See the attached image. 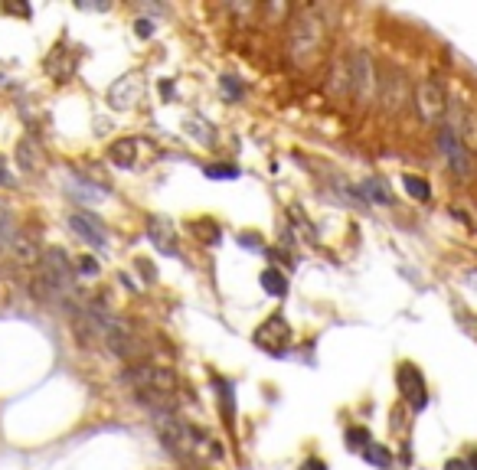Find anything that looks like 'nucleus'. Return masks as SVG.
<instances>
[{
  "label": "nucleus",
  "instance_id": "obj_3",
  "mask_svg": "<svg viewBox=\"0 0 477 470\" xmlns=\"http://www.w3.org/2000/svg\"><path fill=\"white\" fill-rule=\"evenodd\" d=\"M412 102H415V111H419V118H422L425 124H442V118L448 115V95L435 79H422V82L415 86Z\"/></svg>",
  "mask_w": 477,
  "mask_h": 470
},
{
  "label": "nucleus",
  "instance_id": "obj_14",
  "mask_svg": "<svg viewBox=\"0 0 477 470\" xmlns=\"http://www.w3.org/2000/svg\"><path fill=\"white\" fill-rule=\"evenodd\" d=\"M108 161L115 163V167H134V161H138V140H115L108 147Z\"/></svg>",
  "mask_w": 477,
  "mask_h": 470
},
{
  "label": "nucleus",
  "instance_id": "obj_19",
  "mask_svg": "<svg viewBox=\"0 0 477 470\" xmlns=\"http://www.w3.org/2000/svg\"><path fill=\"white\" fill-rule=\"evenodd\" d=\"M363 457H366L373 467H380V470H389V464H392V454H389V451L382 448V444H373V441H369L366 448H363Z\"/></svg>",
  "mask_w": 477,
  "mask_h": 470
},
{
  "label": "nucleus",
  "instance_id": "obj_4",
  "mask_svg": "<svg viewBox=\"0 0 477 470\" xmlns=\"http://www.w3.org/2000/svg\"><path fill=\"white\" fill-rule=\"evenodd\" d=\"M347 69H350V92L359 102H369L376 95V65H373L369 53H353L347 59Z\"/></svg>",
  "mask_w": 477,
  "mask_h": 470
},
{
  "label": "nucleus",
  "instance_id": "obj_11",
  "mask_svg": "<svg viewBox=\"0 0 477 470\" xmlns=\"http://www.w3.org/2000/svg\"><path fill=\"white\" fill-rule=\"evenodd\" d=\"M69 229H72L82 242H88V245H95V248H102L105 242H108L105 225L98 222L92 213H72V216H69Z\"/></svg>",
  "mask_w": 477,
  "mask_h": 470
},
{
  "label": "nucleus",
  "instance_id": "obj_5",
  "mask_svg": "<svg viewBox=\"0 0 477 470\" xmlns=\"http://www.w3.org/2000/svg\"><path fill=\"white\" fill-rule=\"evenodd\" d=\"M396 379H399L402 398H405L415 412H422V408L428 405V385H425L422 373H419V366H415V363H402L399 373H396Z\"/></svg>",
  "mask_w": 477,
  "mask_h": 470
},
{
  "label": "nucleus",
  "instance_id": "obj_8",
  "mask_svg": "<svg viewBox=\"0 0 477 470\" xmlns=\"http://www.w3.org/2000/svg\"><path fill=\"white\" fill-rule=\"evenodd\" d=\"M105 346H108L115 356H121V359H131V356L138 352L134 333H131V327L124 321H118V317H111L108 330H105Z\"/></svg>",
  "mask_w": 477,
  "mask_h": 470
},
{
  "label": "nucleus",
  "instance_id": "obj_26",
  "mask_svg": "<svg viewBox=\"0 0 477 470\" xmlns=\"http://www.w3.org/2000/svg\"><path fill=\"white\" fill-rule=\"evenodd\" d=\"M223 88H226L229 98H239V95H242V86L236 82V75H226V79H223Z\"/></svg>",
  "mask_w": 477,
  "mask_h": 470
},
{
  "label": "nucleus",
  "instance_id": "obj_9",
  "mask_svg": "<svg viewBox=\"0 0 477 470\" xmlns=\"http://www.w3.org/2000/svg\"><path fill=\"white\" fill-rule=\"evenodd\" d=\"M144 95V82L138 75H121L118 82L108 88V102L111 108H134Z\"/></svg>",
  "mask_w": 477,
  "mask_h": 470
},
{
  "label": "nucleus",
  "instance_id": "obj_30",
  "mask_svg": "<svg viewBox=\"0 0 477 470\" xmlns=\"http://www.w3.org/2000/svg\"><path fill=\"white\" fill-rule=\"evenodd\" d=\"M445 470H471V464H464V460H448Z\"/></svg>",
  "mask_w": 477,
  "mask_h": 470
},
{
  "label": "nucleus",
  "instance_id": "obj_21",
  "mask_svg": "<svg viewBox=\"0 0 477 470\" xmlns=\"http://www.w3.org/2000/svg\"><path fill=\"white\" fill-rule=\"evenodd\" d=\"M209 180H236L239 177V167H226V163H209L207 170H203Z\"/></svg>",
  "mask_w": 477,
  "mask_h": 470
},
{
  "label": "nucleus",
  "instance_id": "obj_29",
  "mask_svg": "<svg viewBox=\"0 0 477 470\" xmlns=\"http://www.w3.org/2000/svg\"><path fill=\"white\" fill-rule=\"evenodd\" d=\"M301 470H327V464H324V460H317V457H311V460H304Z\"/></svg>",
  "mask_w": 477,
  "mask_h": 470
},
{
  "label": "nucleus",
  "instance_id": "obj_32",
  "mask_svg": "<svg viewBox=\"0 0 477 470\" xmlns=\"http://www.w3.org/2000/svg\"><path fill=\"white\" fill-rule=\"evenodd\" d=\"M471 470H477V454H474V460H471Z\"/></svg>",
  "mask_w": 477,
  "mask_h": 470
},
{
  "label": "nucleus",
  "instance_id": "obj_31",
  "mask_svg": "<svg viewBox=\"0 0 477 470\" xmlns=\"http://www.w3.org/2000/svg\"><path fill=\"white\" fill-rule=\"evenodd\" d=\"M239 242H242V245H249V248H259V238H255V235H242V238H239Z\"/></svg>",
  "mask_w": 477,
  "mask_h": 470
},
{
  "label": "nucleus",
  "instance_id": "obj_16",
  "mask_svg": "<svg viewBox=\"0 0 477 470\" xmlns=\"http://www.w3.org/2000/svg\"><path fill=\"white\" fill-rule=\"evenodd\" d=\"M10 248H13V255L20 258L23 265H36V261H40V245L33 242L30 235H13Z\"/></svg>",
  "mask_w": 477,
  "mask_h": 470
},
{
  "label": "nucleus",
  "instance_id": "obj_7",
  "mask_svg": "<svg viewBox=\"0 0 477 470\" xmlns=\"http://www.w3.org/2000/svg\"><path fill=\"white\" fill-rule=\"evenodd\" d=\"M438 147H442L448 167H451L458 177H471V150H467L464 144L455 138V131H451V128L438 131Z\"/></svg>",
  "mask_w": 477,
  "mask_h": 470
},
{
  "label": "nucleus",
  "instance_id": "obj_27",
  "mask_svg": "<svg viewBox=\"0 0 477 470\" xmlns=\"http://www.w3.org/2000/svg\"><path fill=\"white\" fill-rule=\"evenodd\" d=\"M134 33L147 40V36H151V33H154V23H151V20H138V23H134Z\"/></svg>",
  "mask_w": 477,
  "mask_h": 470
},
{
  "label": "nucleus",
  "instance_id": "obj_25",
  "mask_svg": "<svg viewBox=\"0 0 477 470\" xmlns=\"http://www.w3.org/2000/svg\"><path fill=\"white\" fill-rule=\"evenodd\" d=\"M79 271V275H88V278H95L98 275V261L92 255H82V258H76V265H72Z\"/></svg>",
  "mask_w": 477,
  "mask_h": 470
},
{
  "label": "nucleus",
  "instance_id": "obj_28",
  "mask_svg": "<svg viewBox=\"0 0 477 470\" xmlns=\"http://www.w3.org/2000/svg\"><path fill=\"white\" fill-rule=\"evenodd\" d=\"M0 186H13L10 173H7V163H3V157H0Z\"/></svg>",
  "mask_w": 477,
  "mask_h": 470
},
{
  "label": "nucleus",
  "instance_id": "obj_6",
  "mask_svg": "<svg viewBox=\"0 0 477 470\" xmlns=\"http://www.w3.org/2000/svg\"><path fill=\"white\" fill-rule=\"evenodd\" d=\"M252 340H255V346H261V350L282 352L284 346H288V340H291V327H288V321H284L282 314H275V317H268V321L255 330Z\"/></svg>",
  "mask_w": 477,
  "mask_h": 470
},
{
  "label": "nucleus",
  "instance_id": "obj_22",
  "mask_svg": "<svg viewBox=\"0 0 477 470\" xmlns=\"http://www.w3.org/2000/svg\"><path fill=\"white\" fill-rule=\"evenodd\" d=\"M10 242H13V222H10L7 206L0 203V245H10Z\"/></svg>",
  "mask_w": 477,
  "mask_h": 470
},
{
  "label": "nucleus",
  "instance_id": "obj_12",
  "mask_svg": "<svg viewBox=\"0 0 477 470\" xmlns=\"http://www.w3.org/2000/svg\"><path fill=\"white\" fill-rule=\"evenodd\" d=\"M147 238L157 245V252H163V255H177L174 225L167 222L163 216H151V219H147Z\"/></svg>",
  "mask_w": 477,
  "mask_h": 470
},
{
  "label": "nucleus",
  "instance_id": "obj_23",
  "mask_svg": "<svg viewBox=\"0 0 477 470\" xmlns=\"http://www.w3.org/2000/svg\"><path fill=\"white\" fill-rule=\"evenodd\" d=\"M216 396L223 398V405H226V415L232 418V412H236V402H232V385H229L226 379H216Z\"/></svg>",
  "mask_w": 477,
  "mask_h": 470
},
{
  "label": "nucleus",
  "instance_id": "obj_13",
  "mask_svg": "<svg viewBox=\"0 0 477 470\" xmlns=\"http://www.w3.org/2000/svg\"><path fill=\"white\" fill-rule=\"evenodd\" d=\"M455 138L464 144L467 150H477V111L464 105H455Z\"/></svg>",
  "mask_w": 477,
  "mask_h": 470
},
{
  "label": "nucleus",
  "instance_id": "obj_18",
  "mask_svg": "<svg viewBox=\"0 0 477 470\" xmlns=\"http://www.w3.org/2000/svg\"><path fill=\"white\" fill-rule=\"evenodd\" d=\"M402 186H405V193H409L412 200H419V203H428V196H432L428 183H425L422 177H412V173H405V177H402Z\"/></svg>",
  "mask_w": 477,
  "mask_h": 470
},
{
  "label": "nucleus",
  "instance_id": "obj_20",
  "mask_svg": "<svg viewBox=\"0 0 477 470\" xmlns=\"http://www.w3.org/2000/svg\"><path fill=\"white\" fill-rule=\"evenodd\" d=\"M363 196H366L369 203H392L389 190H386V183L382 180H366L363 183Z\"/></svg>",
  "mask_w": 477,
  "mask_h": 470
},
{
  "label": "nucleus",
  "instance_id": "obj_1",
  "mask_svg": "<svg viewBox=\"0 0 477 470\" xmlns=\"http://www.w3.org/2000/svg\"><path fill=\"white\" fill-rule=\"evenodd\" d=\"M327 40V23L317 7H304L294 13L291 30H288V59L298 69H311L324 53Z\"/></svg>",
  "mask_w": 477,
  "mask_h": 470
},
{
  "label": "nucleus",
  "instance_id": "obj_24",
  "mask_svg": "<svg viewBox=\"0 0 477 470\" xmlns=\"http://www.w3.org/2000/svg\"><path fill=\"white\" fill-rule=\"evenodd\" d=\"M366 444H369L366 428H350L347 431V448H366Z\"/></svg>",
  "mask_w": 477,
  "mask_h": 470
},
{
  "label": "nucleus",
  "instance_id": "obj_2",
  "mask_svg": "<svg viewBox=\"0 0 477 470\" xmlns=\"http://www.w3.org/2000/svg\"><path fill=\"white\" fill-rule=\"evenodd\" d=\"M124 382L134 385V392H161V396H174L177 392V375L167 366L154 363H138L124 373Z\"/></svg>",
  "mask_w": 477,
  "mask_h": 470
},
{
  "label": "nucleus",
  "instance_id": "obj_15",
  "mask_svg": "<svg viewBox=\"0 0 477 470\" xmlns=\"http://www.w3.org/2000/svg\"><path fill=\"white\" fill-rule=\"evenodd\" d=\"M17 161H20V167L26 173L43 170V154H40V147H36L33 140H20V147H17Z\"/></svg>",
  "mask_w": 477,
  "mask_h": 470
},
{
  "label": "nucleus",
  "instance_id": "obj_10",
  "mask_svg": "<svg viewBox=\"0 0 477 470\" xmlns=\"http://www.w3.org/2000/svg\"><path fill=\"white\" fill-rule=\"evenodd\" d=\"M380 88H382V108H386V111L405 108L409 88H405V75H402L399 69H386V79H380Z\"/></svg>",
  "mask_w": 477,
  "mask_h": 470
},
{
  "label": "nucleus",
  "instance_id": "obj_17",
  "mask_svg": "<svg viewBox=\"0 0 477 470\" xmlns=\"http://www.w3.org/2000/svg\"><path fill=\"white\" fill-rule=\"evenodd\" d=\"M261 288H265V294H271V298H284V294H288V278H284L278 268H265V271H261Z\"/></svg>",
  "mask_w": 477,
  "mask_h": 470
}]
</instances>
